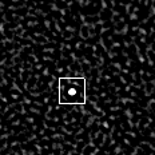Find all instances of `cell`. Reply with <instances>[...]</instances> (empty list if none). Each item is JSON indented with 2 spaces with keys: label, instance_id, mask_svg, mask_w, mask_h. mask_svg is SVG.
<instances>
[{
  "label": "cell",
  "instance_id": "1",
  "mask_svg": "<svg viewBox=\"0 0 155 155\" xmlns=\"http://www.w3.org/2000/svg\"><path fill=\"white\" fill-rule=\"evenodd\" d=\"M59 103L60 104H84L86 103L84 78H60Z\"/></svg>",
  "mask_w": 155,
  "mask_h": 155
}]
</instances>
